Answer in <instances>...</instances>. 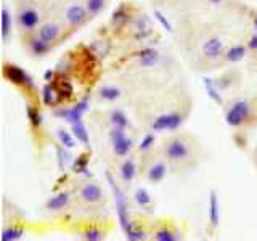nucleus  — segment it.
Returning <instances> with one entry per match:
<instances>
[{"label":"nucleus","mask_w":257,"mask_h":241,"mask_svg":"<svg viewBox=\"0 0 257 241\" xmlns=\"http://www.w3.org/2000/svg\"><path fill=\"white\" fill-rule=\"evenodd\" d=\"M163 158L172 166L190 164L195 158V143L187 135L169 137L163 143Z\"/></svg>","instance_id":"nucleus-1"},{"label":"nucleus","mask_w":257,"mask_h":241,"mask_svg":"<svg viewBox=\"0 0 257 241\" xmlns=\"http://www.w3.org/2000/svg\"><path fill=\"white\" fill-rule=\"evenodd\" d=\"M252 117V103L249 100H235L225 111V119L227 124L231 127H241L244 126L249 119Z\"/></svg>","instance_id":"nucleus-2"},{"label":"nucleus","mask_w":257,"mask_h":241,"mask_svg":"<svg viewBox=\"0 0 257 241\" xmlns=\"http://www.w3.org/2000/svg\"><path fill=\"white\" fill-rule=\"evenodd\" d=\"M108 177V182L111 185V190H112V195H114V203H116V212H117V219H119V223L120 227H122L124 233L131 228V217H128V201H127V196L124 190L119 187V185H116V180L112 179V175L108 172L106 174Z\"/></svg>","instance_id":"nucleus-3"},{"label":"nucleus","mask_w":257,"mask_h":241,"mask_svg":"<svg viewBox=\"0 0 257 241\" xmlns=\"http://www.w3.org/2000/svg\"><path fill=\"white\" fill-rule=\"evenodd\" d=\"M185 120V114L180 111H169L164 114H159L150 123L151 132H174L177 131Z\"/></svg>","instance_id":"nucleus-4"},{"label":"nucleus","mask_w":257,"mask_h":241,"mask_svg":"<svg viewBox=\"0 0 257 241\" xmlns=\"http://www.w3.org/2000/svg\"><path fill=\"white\" fill-rule=\"evenodd\" d=\"M109 142H111L112 153H114V156H117V158H125L128 153L132 151V147H134L132 139L125 134V129H122V127L111 129Z\"/></svg>","instance_id":"nucleus-5"},{"label":"nucleus","mask_w":257,"mask_h":241,"mask_svg":"<svg viewBox=\"0 0 257 241\" xmlns=\"http://www.w3.org/2000/svg\"><path fill=\"white\" fill-rule=\"evenodd\" d=\"M16 23H18V28L23 32L31 34V32L37 31V28L40 26V13L34 7H21L18 13H16Z\"/></svg>","instance_id":"nucleus-6"},{"label":"nucleus","mask_w":257,"mask_h":241,"mask_svg":"<svg viewBox=\"0 0 257 241\" xmlns=\"http://www.w3.org/2000/svg\"><path fill=\"white\" fill-rule=\"evenodd\" d=\"M77 196L80 203H84L87 206H96V204H101L104 201L103 188L95 182H84L79 187Z\"/></svg>","instance_id":"nucleus-7"},{"label":"nucleus","mask_w":257,"mask_h":241,"mask_svg":"<svg viewBox=\"0 0 257 241\" xmlns=\"http://www.w3.org/2000/svg\"><path fill=\"white\" fill-rule=\"evenodd\" d=\"M63 16H64L66 24L72 29H77L80 26H84V24L87 23V20L90 18V15H88L85 5H80V4H72V5L66 7Z\"/></svg>","instance_id":"nucleus-8"},{"label":"nucleus","mask_w":257,"mask_h":241,"mask_svg":"<svg viewBox=\"0 0 257 241\" xmlns=\"http://www.w3.org/2000/svg\"><path fill=\"white\" fill-rule=\"evenodd\" d=\"M87 98H84L82 101H77L74 106H71V108H58V109H55L53 111V114L56 117H60V119H64V120H68L69 124H74L77 123V120H82V116H84V112L87 111Z\"/></svg>","instance_id":"nucleus-9"},{"label":"nucleus","mask_w":257,"mask_h":241,"mask_svg":"<svg viewBox=\"0 0 257 241\" xmlns=\"http://www.w3.org/2000/svg\"><path fill=\"white\" fill-rule=\"evenodd\" d=\"M4 76L15 85L32 87V80H31L29 74L28 72H24L20 66H16V64H7L5 69H4Z\"/></svg>","instance_id":"nucleus-10"},{"label":"nucleus","mask_w":257,"mask_h":241,"mask_svg":"<svg viewBox=\"0 0 257 241\" xmlns=\"http://www.w3.org/2000/svg\"><path fill=\"white\" fill-rule=\"evenodd\" d=\"M61 32H63V29H61V26H60L58 23L47 21V23H42L39 26L37 36L40 39H44L45 42H48L50 45H53V44H56L61 39Z\"/></svg>","instance_id":"nucleus-11"},{"label":"nucleus","mask_w":257,"mask_h":241,"mask_svg":"<svg viewBox=\"0 0 257 241\" xmlns=\"http://www.w3.org/2000/svg\"><path fill=\"white\" fill-rule=\"evenodd\" d=\"M167 161L166 159H158V161H151V163L145 169V175L151 183H159L166 179L167 175Z\"/></svg>","instance_id":"nucleus-12"},{"label":"nucleus","mask_w":257,"mask_h":241,"mask_svg":"<svg viewBox=\"0 0 257 241\" xmlns=\"http://www.w3.org/2000/svg\"><path fill=\"white\" fill-rule=\"evenodd\" d=\"M225 52H227L225 50V45L222 42V39H219V37H211L203 44V55L211 61L222 58Z\"/></svg>","instance_id":"nucleus-13"},{"label":"nucleus","mask_w":257,"mask_h":241,"mask_svg":"<svg viewBox=\"0 0 257 241\" xmlns=\"http://www.w3.org/2000/svg\"><path fill=\"white\" fill-rule=\"evenodd\" d=\"M71 201V196L68 191H60L58 195H55L52 198H48V201L45 203V209L50 212H60L63 209H66Z\"/></svg>","instance_id":"nucleus-14"},{"label":"nucleus","mask_w":257,"mask_h":241,"mask_svg":"<svg viewBox=\"0 0 257 241\" xmlns=\"http://www.w3.org/2000/svg\"><path fill=\"white\" fill-rule=\"evenodd\" d=\"M28 48H29V52L34 56H45L48 52L52 50V45L48 44V42H45L44 39H40L36 34L34 37L28 39Z\"/></svg>","instance_id":"nucleus-15"},{"label":"nucleus","mask_w":257,"mask_h":241,"mask_svg":"<svg viewBox=\"0 0 257 241\" xmlns=\"http://www.w3.org/2000/svg\"><path fill=\"white\" fill-rule=\"evenodd\" d=\"M137 174V164L134 158H127L124 159V163L120 164V179L124 183H131L135 179Z\"/></svg>","instance_id":"nucleus-16"},{"label":"nucleus","mask_w":257,"mask_h":241,"mask_svg":"<svg viewBox=\"0 0 257 241\" xmlns=\"http://www.w3.org/2000/svg\"><path fill=\"white\" fill-rule=\"evenodd\" d=\"M247 50H249L247 45H233L225 52L223 58L228 63H238L241 60H244V56L247 55Z\"/></svg>","instance_id":"nucleus-17"},{"label":"nucleus","mask_w":257,"mask_h":241,"mask_svg":"<svg viewBox=\"0 0 257 241\" xmlns=\"http://www.w3.org/2000/svg\"><path fill=\"white\" fill-rule=\"evenodd\" d=\"M220 211H219V199H217V193L211 191V198H209V222H211L212 228L219 227Z\"/></svg>","instance_id":"nucleus-18"},{"label":"nucleus","mask_w":257,"mask_h":241,"mask_svg":"<svg viewBox=\"0 0 257 241\" xmlns=\"http://www.w3.org/2000/svg\"><path fill=\"white\" fill-rule=\"evenodd\" d=\"M0 21H2V37L7 42L8 37L12 34V29H13V18H12V13H10V8L8 5L2 7V13H0Z\"/></svg>","instance_id":"nucleus-19"},{"label":"nucleus","mask_w":257,"mask_h":241,"mask_svg":"<svg viewBox=\"0 0 257 241\" xmlns=\"http://www.w3.org/2000/svg\"><path fill=\"white\" fill-rule=\"evenodd\" d=\"M155 239L158 241H175L179 239V233H177L174 228L167 227V225H163L155 231Z\"/></svg>","instance_id":"nucleus-20"},{"label":"nucleus","mask_w":257,"mask_h":241,"mask_svg":"<svg viewBox=\"0 0 257 241\" xmlns=\"http://www.w3.org/2000/svg\"><path fill=\"white\" fill-rule=\"evenodd\" d=\"M106 4L108 0H85V8L88 15H90V18H95V16H98L104 8H106Z\"/></svg>","instance_id":"nucleus-21"},{"label":"nucleus","mask_w":257,"mask_h":241,"mask_svg":"<svg viewBox=\"0 0 257 241\" xmlns=\"http://www.w3.org/2000/svg\"><path fill=\"white\" fill-rule=\"evenodd\" d=\"M72 126V135H74V139H77V142L84 143V145H88L90 143V139H88V132L84 126L82 120H77V123L71 124Z\"/></svg>","instance_id":"nucleus-22"},{"label":"nucleus","mask_w":257,"mask_h":241,"mask_svg":"<svg viewBox=\"0 0 257 241\" xmlns=\"http://www.w3.org/2000/svg\"><path fill=\"white\" fill-rule=\"evenodd\" d=\"M98 95H100V98L104 101H116L120 96V90L114 85H104L100 88Z\"/></svg>","instance_id":"nucleus-23"},{"label":"nucleus","mask_w":257,"mask_h":241,"mask_svg":"<svg viewBox=\"0 0 257 241\" xmlns=\"http://www.w3.org/2000/svg\"><path fill=\"white\" fill-rule=\"evenodd\" d=\"M109 123L112 124V127H122V129L128 127V119L120 109H112L109 112Z\"/></svg>","instance_id":"nucleus-24"},{"label":"nucleus","mask_w":257,"mask_h":241,"mask_svg":"<svg viewBox=\"0 0 257 241\" xmlns=\"http://www.w3.org/2000/svg\"><path fill=\"white\" fill-rule=\"evenodd\" d=\"M159 60V53L156 50H153V48H147V50H143L140 53V64L142 66H153V64H156Z\"/></svg>","instance_id":"nucleus-25"},{"label":"nucleus","mask_w":257,"mask_h":241,"mask_svg":"<svg viewBox=\"0 0 257 241\" xmlns=\"http://www.w3.org/2000/svg\"><path fill=\"white\" fill-rule=\"evenodd\" d=\"M24 233L23 227H16V225H12V227H5L2 231V241H15V239H20Z\"/></svg>","instance_id":"nucleus-26"},{"label":"nucleus","mask_w":257,"mask_h":241,"mask_svg":"<svg viewBox=\"0 0 257 241\" xmlns=\"http://www.w3.org/2000/svg\"><path fill=\"white\" fill-rule=\"evenodd\" d=\"M135 201L139 203V206L142 209H147V211L151 206V196L148 195V191L145 188H137L135 190Z\"/></svg>","instance_id":"nucleus-27"},{"label":"nucleus","mask_w":257,"mask_h":241,"mask_svg":"<svg viewBox=\"0 0 257 241\" xmlns=\"http://www.w3.org/2000/svg\"><path fill=\"white\" fill-rule=\"evenodd\" d=\"M82 238L88 241H100L104 238V231L98 227H88L82 231Z\"/></svg>","instance_id":"nucleus-28"},{"label":"nucleus","mask_w":257,"mask_h":241,"mask_svg":"<svg viewBox=\"0 0 257 241\" xmlns=\"http://www.w3.org/2000/svg\"><path fill=\"white\" fill-rule=\"evenodd\" d=\"M26 114H28V119L32 127H40V124H42V116H40L39 109L32 108V106H28L26 108Z\"/></svg>","instance_id":"nucleus-29"},{"label":"nucleus","mask_w":257,"mask_h":241,"mask_svg":"<svg viewBox=\"0 0 257 241\" xmlns=\"http://www.w3.org/2000/svg\"><path fill=\"white\" fill-rule=\"evenodd\" d=\"M155 142H156V137H155V134L148 132V134L145 135L143 139H142V142H140V145H139V150H140L142 153L148 151V150L153 147V145H155Z\"/></svg>","instance_id":"nucleus-30"},{"label":"nucleus","mask_w":257,"mask_h":241,"mask_svg":"<svg viewBox=\"0 0 257 241\" xmlns=\"http://www.w3.org/2000/svg\"><path fill=\"white\" fill-rule=\"evenodd\" d=\"M58 139L63 147H66V148L74 147V139H72L71 134L68 131H64V129H58Z\"/></svg>","instance_id":"nucleus-31"},{"label":"nucleus","mask_w":257,"mask_h":241,"mask_svg":"<svg viewBox=\"0 0 257 241\" xmlns=\"http://www.w3.org/2000/svg\"><path fill=\"white\" fill-rule=\"evenodd\" d=\"M112 21H114V23H120V24L128 21V12H127L125 5H120L117 10L114 12V15H112Z\"/></svg>","instance_id":"nucleus-32"},{"label":"nucleus","mask_w":257,"mask_h":241,"mask_svg":"<svg viewBox=\"0 0 257 241\" xmlns=\"http://www.w3.org/2000/svg\"><path fill=\"white\" fill-rule=\"evenodd\" d=\"M125 236L127 239H134V241H139V239H145V231L137 228L135 225H131V228L125 231Z\"/></svg>","instance_id":"nucleus-33"},{"label":"nucleus","mask_w":257,"mask_h":241,"mask_svg":"<svg viewBox=\"0 0 257 241\" xmlns=\"http://www.w3.org/2000/svg\"><path fill=\"white\" fill-rule=\"evenodd\" d=\"M55 95H56V90H55V88H53L52 85H47V87L44 88V93H42L45 104H48V106H52V104H55Z\"/></svg>","instance_id":"nucleus-34"},{"label":"nucleus","mask_w":257,"mask_h":241,"mask_svg":"<svg viewBox=\"0 0 257 241\" xmlns=\"http://www.w3.org/2000/svg\"><path fill=\"white\" fill-rule=\"evenodd\" d=\"M247 47H249V50H255L257 52V34H254L251 39H249Z\"/></svg>","instance_id":"nucleus-35"},{"label":"nucleus","mask_w":257,"mask_h":241,"mask_svg":"<svg viewBox=\"0 0 257 241\" xmlns=\"http://www.w3.org/2000/svg\"><path fill=\"white\" fill-rule=\"evenodd\" d=\"M156 18H158V20L161 21V24H163V26H164L166 29H171V24H169V23H167V20H166V18H164V16H163V15H161L159 12H156Z\"/></svg>","instance_id":"nucleus-36"},{"label":"nucleus","mask_w":257,"mask_h":241,"mask_svg":"<svg viewBox=\"0 0 257 241\" xmlns=\"http://www.w3.org/2000/svg\"><path fill=\"white\" fill-rule=\"evenodd\" d=\"M207 2H211V4H214V5H219V4L223 2V0H207Z\"/></svg>","instance_id":"nucleus-37"},{"label":"nucleus","mask_w":257,"mask_h":241,"mask_svg":"<svg viewBox=\"0 0 257 241\" xmlns=\"http://www.w3.org/2000/svg\"><path fill=\"white\" fill-rule=\"evenodd\" d=\"M254 28H255V34H257V15L254 16Z\"/></svg>","instance_id":"nucleus-38"},{"label":"nucleus","mask_w":257,"mask_h":241,"mask_svg":"<svg viewBox=\"0 0 257 241\" xmlns=\"http://www.w3.org/2000/svg\"><path fill=\"white\" fill-rule=\"evenodd\" d=\"M255 159H257V155H255Z\"/></svg>","instance_id":"nucleus-39"}]
</instances>
